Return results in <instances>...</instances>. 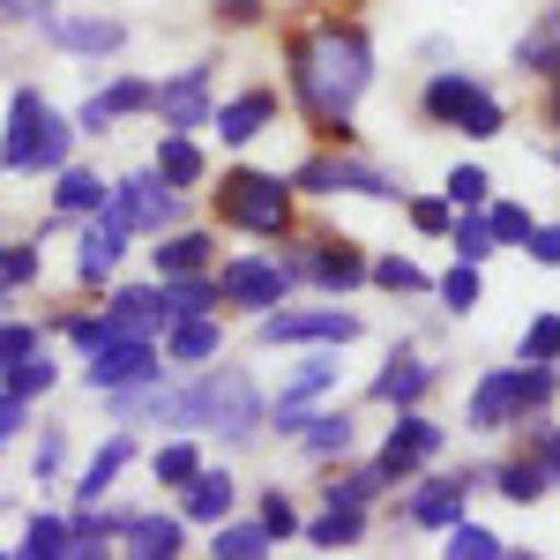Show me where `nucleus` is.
I'll use <instances>...</instances> for the list:
<instances>
[{"mask_svg":"<svg viewBox=\"0 0 560 560\" xmlns=\"http://www.w3.org/2000/svg\"><path fill=\"white\" fill-rule=\"evenodd\" d=\"M284 68H292V97H300L306 120L322 135H337V142H351V113L374 83V38L359 23L322 15L314 31H300L284 45Z\"/></svg>","mask_w":560,"mask_h":560,"instance_id":"1","label":"nucleus"},{"mask_svg":"<svg viewBox=\"0 0 560 560\" xmlns=\"http://www.w3.org/2000/svg\"><path fill=\"white\" fill-rule=\"evenodd\" d=\"M261 388L240 366L195 374L187 388H158V427H187V433H217V441H255L261 433Z\"/></svg>","mask_w":560,"mask_h":560,"instance_id":"2","label":"nucleus"},{"mask_svg":"<svg viewBox=\"0 0 560 560\" xmlns=\"http://www.w3.org/2000/svg\"><path fill=\"white\" fill-rule=\"evenodd\" d=\"M217 224L255 232V240H292V179L255 173V165L224 173L217 179Z\"/></svg>","mask_w":560,"mask_h":560,"instance_id":"3","label":"nucleus"},{"mask_svg":"<svg viewBox=\"0 0 560 560\" xmlns=\"http://www.w3.org/2000/svg\"><path fill=\"white\" fill-rule=\"evenodd\" d=\"M419 105H427V120H433V128L478 135V142H486V135H501V128H509V113H501V97H493V90L478 83V75H464V68H448V75H433Z\"/></svg>","mask_w":560,"mask_h":560,"instance_id":"4","label":"nucleus"},{"mask_svg":"<svg viewBox=\"0 0 560 560\" xmlns=\"http://www.w3.org/2000/svg\"><path fill=\"white\" fill-rule=\"evenodd\" d=\"M292 195H366V202H404V187L382 173V165H366V158H306L300 173H292Z\"/></svg>","mask_w":560,"mask_h":560,"instance_id":"5","label":"nucleus"},{"mask_svg":"<svg viewBox=\"0 0 560 560\" xmlns=\"http://www.w3.org/2000/svg\"><path fill=\"white\" fill-rule=\"evenodd\" d=\"M83 382H90V396H113V388H135V382H165V351H158V337H105V345L90 351Z\"/></svg>","mask_w":560,"mask_h":560,"instance_id":"6","label":"nucleus"},{"mask_svg":"<svg viewBox=\"0 0 560 560\" xmlns=\"http://www.w3.org/2000/svg\"><path fill=\"white\" fill-rule=\"evenodd\" d=\"M105 217L128 224V232H173L179 224V187H165L158 173H128V179H113Z\"/></svg>","mask_w":560,"mask_h":560,"instance_id":"7","label":"nucleus"},{"mask_svg":"<svg viewBox=\"0 0 560 560\" xmlns=\"http://www.w3.org/2000/svg\"><path fill=\"white\" fill-rule=\"evenodd\" d=\"M261 345H351L359 337V314H345V306H300V314H261L255 329Z\"/></svg>","mask_w":560,"mask_h":560,"instance_id":"8","label":"nucleus"},{"mask_svg":"<svg viewBox=\"0 0 560 560\" xmlns=\"http://www.w3.org/2000/svg\"><path fill=\"white\" fill-rule=\"evenodd\" d=\"M284 292H292V269L277 255H240L217 269V300L224 306H284Z\"/></svg>","mask_w":560,"mask_h":560,"instance_id":"9","label":"nucleus"},{"mask_svg":"<svg viewBox=\"0 0 560 560\" xmlns=\"http://www.w3.org/2000/svg\"><path fill=\"white\" fill-rule=\"evenodd\" d=\"M210 83H217V68H210V60H202V68H179L173 83H158V97H150V113H158L165 128H179V135L210 128V120H217Z\"/></svg>","mask_w":560,"mask_h":560,"instance_id":"10","label":"nucleus"},{"mask_svg":"<svg viewBox=\"0 0 560 560\" xmlns=\"http://www.w3.org/2000/svg\"><path fill=\"white\" fill-rule=\"evenodd\" d=\"M433 448H441V427H433L427 411L411 404V411H396V427H388V441H382V456H374V464H382L388 478H411Z\"/></svg>","mask_w":560,"mask_h":560,"instance_id":"11","label":"nucleus"},{"mask_svg":"<svg viewBox=\"0 0 560 560\" xmlns=\"http://www.w3.org/2000/svg\"><path fill=\"white\" fill-rule=\"evenodd\" d=\"M128 224H113V217L97 210V217H83V240H75V277L83 284H105L113 269H120V255H128Z\"/></svg>","mask_w":560,"mask_h":560,"instance_id":"12","label":"nucleus"},{"mask_svg":"<svg viewBox=\"0 0 560 560\" xmlns=\"http://www.w3.org/2000/svg\"><path fill=\"white\" fill-rule=\"evenodd\" d=\"M322 388H337V359H306V366H292V382L277 388V419H261V427L300 433L306 427V404H314Z\"/></svg>","mask_w":560,"mask_h":560,"instance_id":"13","label":"nucleus"},{"mask_svg":"<svg viewBox=\"0 0 560 560\" xmlns=\"http://www.w3.org/2000/svg\"><path fill=\"white\" fill-rule=\"evenodd\" d=\"M45 38L60 45V52H90V60H105V52L128 45V23H113V15H52Z\"/></svg>","mask_w":560,"mask_h":560,"instance_id":"14","label":"nucleus"},{"mask_svg":"<svg viewBox=\"0 0 560 560\" xmlns=\"http://www.w3.org/2000/svg\"><path fill=\"white\" fill-rule=\"evenodd\" d=\"M217 142H232V150H247L255 135L277 128V90H247V97H232V105H217Z\"/></svg>","mask_w":560,"mask_h":560,"instance_id":"15","label":"nucleus"},{"mask_svg":"<svg viewBox=\"0 0 560 560\" xmlns=\"http://www.w3.org/2000/svg\"><path fill=\"white\" fill-rule=\"evenodd\" d=\"M165 366H210L217 351H224V329H217L210 314H179V322H165Z\"/></svg>","mask_w":560,"mask_h":560,"instance_id":"16","label":"nucleus"},{"mask_svg":"<svg viewBox=\"0 0 560 560\" xmlns=\"http://www.w3.org/2000/svg\"><path fill=\"white\" fill-rule=\"evenodd\" d=\"M306 277L322 292H351V284H366V255L351 240H306Z\"/></svg>","mask_w":560,"mask_h":560,"instance_id":"17","label":"nucleus"},{"mask_svg":"<svg viewBox=\"0 0 560 560\" xmlns=\"http://www.w3.org/2000/svg\"><path fill=\"white\" fill-rule=\"evenodd\" d=\"M105 314H113V329L120 337H158L173 314H165V300H158V284H120L113 300H105Z\"/></svg>","mask_w":560,"mask_h":560,"instance_id":"18","label":"nucleus"},{"mask_svg":"<svg viewBox=\"0 0 560 560\" xmlns=\"http://www.w3.org/2000/svg\"><path fill=\"white\" fill-rule=\"evenodd\" d=\"M38 113H45V90L23 83L8 97V135H0V173H23V158H31V135H38Z\"/></svg>","mask_w":560,"mask_h":560,"instance_id":"19","label":"nucleus"},{"mask_svg":"<svg viewBox=\"0 0 560 560\" xmlns=\"http://www.w3.org/2000/svg\"><path fill=\"white\" fill-rule=\"evenodd\" d=\"M464 501H471V478H464V471H456V478H427V486L411 493V509H404V516L427 523V530H448V523L464 516Z\"/></svg>","mask_w":560,"mask_h":560,"instance_id":"20","label":"nucleus"},{"mask_svg":"<svg viewBox=\"0 0 560 560\" xmlns=\"http://www.w3.org/2000/svg\"><path fill=\"white\" fill-rule=\"evenodd\" d=\"M553 388H560L553 366H530V359H516V366H509V427L538 419V411L553 404Z\"/></svg>","mask_w":560,"mask_h":560,"instance_id":"21","label":"nucleus"},{"mask_svg":"<svg viewBox=\"0 0 560 560\" xmlns=\"http://www.w3.org/2000/svg\"><path fill=\"white\" fill-rule=\"evenodd\" d=\"M150 173L165 179V187H179V195H187V187H202V179H210V158H202V150H195V135H165V142H158V165H150Z\"/></svg>","mask_w":560,"mask_h":560,"instance_id":"22","label":"nucleus"},{"mask_svg":"<svg viewBox=\"0 0 560 560\" xmlns=\"http://www.w3.org/2000/svg\"><path fill=\"white\" fill-rule=\"evenodd\" d=\"M128 464H135V433L120 427V433H113V441H105V448H97V456L83 464V478H75V501H83V509H97V493H105L113 478L128 471Z\"/></svg>","mask_w":560,"mask_h":560,"instance_id":"23","label":"nucleus"},{"mask_svg":"<svg viewBox=\"0 0 560 560\" xmlns=\"http://www.w3.org/2000/svg\"><path fill=\"white\" fill-rule=\"evenodd\" d=\"M52 179H60V187H52V210H60V217H97V210H105V195H113V179H97L90 165H60Z\"/></svg>","mask_w":560,"mask_h":560,"instance_id":"24","label":"nucleus"},{"mask_svg":"<svg viewBox=\"0 0 560 560\" xmlns=\"http://www.w3.org/2000/svg\"><path fill=\"white\" fill-rule=\"evenodd\" d=\"M427 388H433V366H419V359H388L382 374H374V404H388V411H411Z\"/></svg>","mask_w":560,"mask_h":560,"instance_id":"25","label":"nucleus"},{"mask_svg":"<svg viewBox=\"0 0 560 560\" xmlns=\"http://www.w3.org/2000/svg\"><path fill=\"white\" fill-rule=\"evenodd\" d=\"M232 493H240V486H232L224 471H210V464H202V471L187 478V501H179V516H187V523H224V516H232Z\"/></svg>","mask_w":560,"mask_h":560,"instance_id":"26","label":"nucleus"},{"mask_svg":"<svg viewBox=\"0 0 560 560\" xmlns=\"http://www.w3.org/2000/svg\"><path fill=\"white\" fill-rule=\"evenodd\" d=\"M68 150H75V120H60L52 105L38 113V135H31V158H23V173H60L68 165Z\"/></svg>","mask_w":560,"mask_h":560,"instance_id":"27","label":"nucleus"},{"mask_svg":"<svg viewBox=\"0 0 560 560\" xmlns=\"http://www.w3.org/2000/svg\"><path fill=\"white\" fill-rule=\"evenodd\" d=\"M128 553H142V560H173L179 553V538H187V516H128Z\"/></svg>","mask_w":560,"mask_h":560,"instance_id":"28","label":"nucleus"},{"mask_svg":"<svg viewBox=\"0 0 560 560\" xmlns=\"http://www.w3.org/2000/svg\"><path fill=\"white\" fill-rule=\"evenodd\" d=\"M158 300H165V314H210L217 306V269H187V277H158Z\"/></svg>","mask_w":560,"mask_h":560,"instance_id":"29","label":"nucleus"},{"mask_svg":"<svg viewBox=\"0 0 560 560\" xmlns=\"http://www.w3.org/2000/svg\"><path fill=\"white\" fill-rule=\"evenodd\" d=\"M300 448L314 456V464H329V456H351V411H306Z\"/></svg>","mask_w":560,"mask_h":560,"instance_id":"30","label":"nucleus"},{"mask_svg":"<svg viewBox=\"0 0 560 560\" xmlns=\"http://www.w3.org/2000/svg\"><path fill=\"white\" fill-rule=\"evenodd\" d=\"M217 261V240L210 232H165V247H158V277H187V269H210Z\"/></svg>","mask_w":560,"mask_h":560,"instance_id":"31","label":"nucleus"},{"mask_svg":"<svg viewBox=\"0 0 560 560\" xmlns=\"http://www.w3.org/2000/svg\"><path fill=\"white\" fill-rule=\"evenodd\" d=\"M366 538V509H351V501H329V516L306 523V546H322V553H337V546H359Z\"/></svg>","mask_w":560,"mask_h":560,"instance_id":"32","label":"nucleus"},{"mask_svg":"<svg viewBox=\"0 0 560 560\" xmlns=\"http://www.w3.org/2000/svg\"><path fill=\"white\" fill-rule=\"evenodd\" d=\"M516 68H530V75H560V8H546L538 31L516 45Z\"/></svg>","mask_w":560,"mask_h":560,"instance_id":"33","label":"nucleus"},{"mask_svg":"<svg viewBox=\"0 0 560 560\" xmlns=\"http://www.w3.org/2000/svg\"><path fill=\"white\" fill-rule=\"evenodd\" d=\"M210 530H217V538H210L217 560H261L269 546H277V538L261 530V516H255V523H210Z\"/></svg>","mask_w":560,"mask_h":560,"instance_id":"34","label":"nucleus"},{"mask_svg":"<svg viewBox=\"0 0 560 560\" xmlns=\"http://www.w3.org/2000/svg\"><path fill=\"white\" fill-rule=\"evenodd\" d=\"M15 560H68V523L60 516H31L23 523V538L8 546Z\"/></svg>","mask_w":560,"mask_h":560,"instance_id":"35","label":"nucleus"},{"mask_svg":"<svg viewBox=\"0 0 560 560\" xmlns=\"http://www.w3.org/2000/svg\"><path fill=\"white\" fill-rule=\"evenodd\" d=\"M471 427L478 433H501V427H509V366H493V374L471 388Z\"/></svg>","mask_w":560,"mask_h":560,"instance_id":"36","label":"nucleus"},{"mask_svg":"<svg viewBox=\"0 0 560 560\" xmlns=\"http://www.w3.org/2000/svg\"><path fill=\"white\" fill-rule=\"evenodd\" d=\"M120 530H128V516H75L68 523V560H97Z\"/></svg>","mask_w":560,"mask_h":560,"instance_id":"37","label":"nucleus"},{"mask_svg":"<svg viewBox=\"0 0 560 560\" xmlns=\"http://www.w3.org/2000/svg\"><path fill=\"white\" fill-rule=\"evenodd\" d=\"M441 553L448 560H509L516 553V546H501V538H493V530H478V523H448V546H441Z\"/></svg>","mask_w":560,"mask_h":560,"instance_id":"38","label":"nucleus"},{"mask_svg":"<svg viewBox=\"0 0 560 560\" xmlns=\"http://www.w3.org/2000/svg\"><path fill=\"white\" fill-rule=\"evenodd\" d=\"M52 374H60V366H52V351L38 345V351H23V359L0 374V388H15V396L31 404V396H45V388H52Z\"/></svg>","mask_w":560,"mask_h":560,"instance_id":"39","label":"nucleus"},{"mask_svg":"<svg viewBox=\"0 0 560 560\" xmlns=\"http://www.w3.org/2000/svg\"><path fill=\"white\" fill-rule=\"evenodd\" d=\"M523 456H538V471L546 486H560V427L538 411V419H523Z\"/></svg>","mask_w":560,"mask_h":560,"instance_id":"40","label":"nucleus"},{"mask_svg":"<svg viewBox=\"0 0 560 560\" xmlns=\"http://www.w3.org/2000/svg\"><path fill=\"white\" fill-rule=\"evenodd\" d=\"M366 284H382V292H433V277L419 269V261H404V255L366 261Z\"/></svg>","mask_w":560,"mask_h":560,"instance_id":"41","label":"nucleus"},{"mask_svg":"<svg viewBox=\"0 0 560 560\" xmlns=\"http://www.w3.org/2000/svg\"><path fill=\"white\" fill-rule=\"evenodd\" d=\"M382 486H396V478H388L382 464H359V471L329 478V486H322V493H329V501H351V509H366V501H374V493H382Z\"/></svg>","mask_w":560,"mask_h":560,"instance_id":"42","label":"nucleus"},{"mask_svg":"<svg viewBox=\"0 0 560 560\" xmlns=\"http://www.w3.org/2000/svg\"><path fill=\"white\" fill-rule=\"evenodd\" d=\"M195 471H202V448H195V441H165V448L150 456V478H158V486H187Z\"/></svg>","mask_w":560,"mask_h":560,"instance_id":"43","label":"nucleus"},{"mask_svg":"<svg viewBox=\"0 0 560 560\" xmlns=\"http://www.w3.org/2000/svg\"><path fill=\"white\" fill-rule=\"evenodd\" d=\"M493 493H501V501H538V493H546V471H538V456H516V464H501V471H493Z\"/></svg>","mask_w":560,"mask_h":560,"instance_id":"44","label":"nucleus"},{"mask_svg":"<svg viewBox=\"0 0 560 560\" xmlns=\"http://www.w3.org/2000/svg\"><path fill=\"white\" fill-rule=\"evenodd\" d=\"M448 240H456V261H486L493 255V224H486V217H448Z\"/></svg>","mask_w":560,"mask_h":560,"instance_id":"45","label":"nucleus"},{"mask_svg":"<svg viewBox=\"0 0 560 560\" xmlns=\"http://www.w3.org/2000/svg\"><path fill=\"white\" fill-rule=\"evenodd\" d=\"M97 97L113 105V120H128V113H150V97H158V83H150V75H120V83H105Z\"/></svg>","mask_w":560,"mask_h":560,"instance_id":"46","label":"nucleus"},{"mask_svg":"<svg viewBox=\"0 0 560 560\" xmlns=\"http://www.w3.org/2000/svg\"><path fill=\"white\" fill-rule=\"evenodd\" d=\"M441 195H448V210H486V195H493V179L478 173V165H456Z\"/></svg>","mask_w":560,"mask_h":560,"instance_id":"47","label":"nucleus"},{"mask_svg":"<svg viewBox=\"0 0 560 560\" xmlns=\"http://www.w3.org/2000/svg\"><path fill=\"white\" fill-rule=\"evenodd\" d=\"M433 292H441V306H448V314H471V306H478V261H456Z\"/></svg>","mask_w":560,"mask_h":560,"instance_id":"48","label":"nucleus"},{"mask_svg":"<svg viewBox=\"0 0 560 560\" xmlns=\"http://www.w3.org/2000/svg\"><path fill=\"white\" fill-rule=\"evenodd\" d=\"M516 359H530V366H553L560 359V314H538L530 329H523V351Z\"/></svg>","mask_w":560,"mask_h":560,"instance_id":"49","label":"nucleus"},{"mask_svg":"<svg viewBox=\"0 0 560 560\" xmlns=\"http://www.w3.org/2000/svg\"><path fill=\"white\" fill-rule=\"evenodd\" d=\"M404 217H411V224H419V232H427V240H448V195H411V202H404Z\"/></svg>","mask_w":560,"mask_h":560,"instance_id":"50","label":"nucleus"},{"mask_svg":"<svg viewBox=\"0 0 560 560\" xmlns=\"http://www.w3.org/2000/svg\"><path fill=\"white\" fill-rule=\"evenodd\" d=\"M60 337H68L75 351H97L105 337H120V329H113V314H68V322H60Z\"/></svg>","mask_w":560,"mask_h":560,"instance_id":"51","label":"nucleus"},{"mask_svg":"<svg viewBox=\"0 0 560 560\" xmlns=\"http://www.w3.org/2000/svg\"><path fill=\"white\" fill-rule=\"evenodd\" d=\"M486 224H493V240H509V247H523V240H530V224H538V217L523 210V202H493V210H486Z\"/></svg>","mask_w":560,"mask_h":560,"instance_id":"52","label":"nucleus"},{"mask_svg":"<svg viewBox=\"0 0 560 560\" xmlns=\"http://www.w3.org/2000/svg\"><path fill=\"white\" fill-rule=\"evenodd\" d=\"M45 337H38V322H0V374L23 359V351H38Z\"/></svg>","mask_w":560,"mask_h":560,"instance_id":"53","label":"nucleus"},{"mask_svg":"<svg viewBox=\"0 0 560 560\" xmlns=\"http://www.w3.org/2000/svg\"><path fill=\"white\" fill-rule=\"evenodd\" d=\"M23 23L45 31L52 23V0H0V31H23Z\"/></svg>","mask_w":560,"mask_h":560,"instance_id":"54","label":"nucleus"},{"mask_svg":"<svg viewBox=\"0 0 560 560\" xmlns=\"http://www.w3.org/2000/svg\"><path fill=\"white\" fill-rule=\"evenodd\" d=\"M261 530H269V538H292V530H300V509H292V501H284L277 486L261 493Z\"/></svg>","mask_w":560,"mask_h":560,"instance_id":"55","label":"nucleus"},{"mask_svg":"<svg viewBox=\"0 0 560 560\" xmlns=\"http://www.w3.org/2000/svg\"><path fill=\"white\" fill-rule=\"evenodd\" d=\"M38 269H45V255H38V247L8 240V284H15V292H23V284H38Z\"/></svg>","mask_w":560,"mask_h":560,"instance_id":"56","label":"nucleus"},{"mask_svg":"<svg viewBox=\"0 0 560 560\" xmlns=\"http://www.w3.org/2000/svg\"><path fill=\"white\" fill-rule=\"evenodd\" d=\"M60 456H68V441L45 427V433H38V456H31V478H52V471H60Z\"/></svg>","mask_w":560,"mask_h":560,"instance_id":"57","label":"nucleus"},{"mask_svg":"<svg viewBox=\"0 0 560 560\" xmlns=\"http://www.w3.org/2000/svg\"><path fill=\"white\" fill-rule=\"evenodd\" d=\"M113 128V105H105V97H83V105H75V135H105Z\"/></svg>","mask_w":560,"mask_h":560,"instance_id":"58","label":"nucleus"},{"mask_svg":"<svg viewBox=\"0 0 560 560\" xmlns=\"http://www.w3.org/2000/svg\"><path fill=\"white\" fill-rule=\"evenodd\" d=\"M523 247H530L538 261H553V269H560V224H530V240H523Z\"/></svg>","mask_w":560,"mask_h":560,"instance_id":"59","label":"nucleus"},{"mask_svg":"<svg viewBox=\"0 0 560 560\" xmlns=\"http://www.w3.org/2000/svg\"><path fill=\"white\" fill-rule=\"evenodd\" d=\"M23 419H31V404H23L15 388H0V441H8V433L23 427Z\"/></svg>","mask_w":560,"mask_h":560,"instance_id":"60","label":"nucleus"},{"mask_svg":"<svg viewBox=\"0 0 560 560\" xmlns=\"http://www.w3.org/2000/svg\"><path fill=\"white\" fill-rule=\"evenodd\" d=\"M217 15H224L232 31H247V23H261V0H217Z\"/></svg>","mask_w":560,"mask_h":560,"instance_id":"61","label":"nucleus"},{"mask_svg":"<svg viewBox=\"0 0 560 560\" xmlns=\"http://www.w3.org/2000/svg\"><path fill=\"white\" fill-rule=\"evenodd\" d=\"M553 128H560V75H553Z\"/></svg>","mask_w":560,"mask_h":560,"instance_id":"62","label":"nucleus"},{"mask_svg":"<svg viewBox=\"0 0 560 560\" xmlns=\"http://www.w3.org/2000/svg\"><path fill=\"white\" fill-rule=\"evenodd\" d=\"M553 165H560V150H553Z\"/></svg>","mask_w":560,"mask_h":560,"instance_id":"63","label":"nucleus"},{"mask_svg":"<svg viewBox=\"0 0 560 560\" xmlns=\"http://www.w3.org/2000/svg\"><path fill=\"white\" fill-rule=\"evenodd\" d=\"M553 366H560V359H553Z\"/></svg>","mask_w":560,"mask_h":560,"instance_id":"64","label":"nucleus"}]
</instances>
